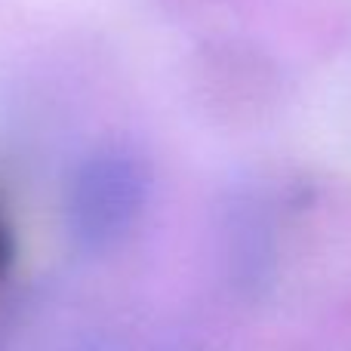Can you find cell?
Returning a JSON list of instances; mask_svg holds the SVG:
<instances>
[{"label": "cell", "instance_id": "1", "mask_svg": "<svg viewBox=\"0 0 351 351\" xmlns=\"http://www.w3.org/2000/svg\"><path fill=\"white\" fill-rule=\"evenodd\" d=\"M148 200L142 160L121 148H102L80 160L65 194V228L84 253H108L139 222Z\"/></svg>", "mask_w": 351, "mask_h": 351}, {"label": "cell", "instance_id": "2", "mask_svg": "<svg viewBox=\"0 0 351 351\" xmlns=\"http://www.w3.org/2000/svg\"><path fill=\"white\" fill-rule=\"evenodd\" d=\"M105 317L62 287L19 293L0 308V351H102Z\"/></svg>", "mask_w": 351, "mask_h": 351}, {"label": "cell", "instance_id": "3", "mask_svg": "<svg viewBox=\"0 0 351 351\" xmlns=\"http://www.w3.org/2000/svg\"><path fill=\"white\" fill-rule=\"evenodd\" d=\"M10 256H12V243H10V231H6V225L0 222V274H3V268L10 265Z\"/></svg>", "mask_w": 351, "mask_h": 351}]
</instances>
